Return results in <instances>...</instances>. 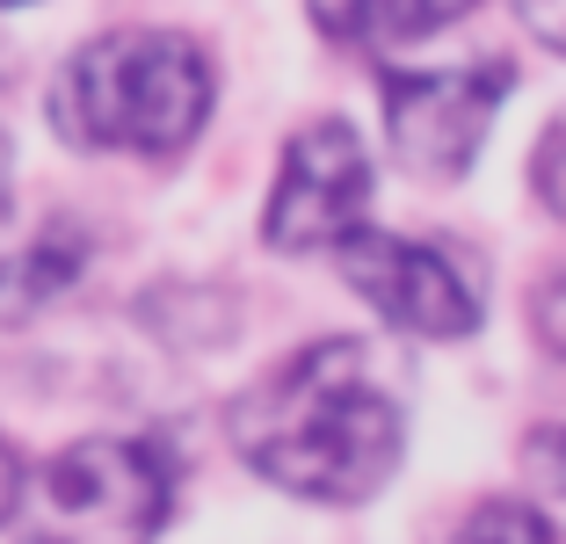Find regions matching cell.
Listing matches in <instances>:
<instances>
[{"instance_id": "1", "label": "cell", "mask_w": 566, "mask_h": 544, "mask_svg": "<svg viewBox=\"0 0 566 544\" xmlns=\"http://www.w3.org/2000/svg\"><path fill=\"white\" fill-rule=\"evenodd\" d=\"M226 429L269 487L298 501H334V509L378 494L407 443V421L370 370L364 342H342V334L298 348L262 385H248Z\"/></svg>"}, {"instance_id": "2", "label": "cell", "mask_w": 566, "mask_h": 544, "mask_svg": "<svg viewBox=\"0 0 566 544\" xmlns=\"http://www.w3.org/2000/svg\"><path fill=\"white\" fill-rule=\"evenodd\" d=\"M211 116V66L175 30H117L81 44L51 81V124L87 153L175 160Z\"/></svg>"}, {"instance_id": "3", "label": "cell", "mask_w": 566, "mask_h": 544, "mask_svg": "<svg viewBox=\"0 0 566 544\" xmlns=\"http://www.w3.org/2000/svg\"><path fill=\"white\" fill-rule=\"evenodd\" d=\"M175 501V464L132 436H81L36 472L22 544H153Z\"/></svg>"}, {"instance_id": "4", "label": "cell", "mask_w": 566, "mask_h": 544, "mask_svg": "<svg viewBox=\"0 0 566 544\" xmlns=\"http://www.w3.org/2000/svg\"><path fill=\"white\" fill-rule=\"evenodd\" d=\"M342 276L364 291L370 313L421 342H465L480 327V276L458 248L421 232H364L342 240Z\"/></svg>"}, {"instance_id": "5", "label": "cell", "mask_w": 566, "mask_h": 544, "mask_svg": "<svg viewBox=\"0 0 566 544\" xmlns=\"http://www.w3.org/2000/svg\"><path fill=\"white\" fill-rule=\"evenodd\" d=\"M509 87H516L509 59L436 66V73H385V138H392V153L421 181H450L472 167V153H480Z\"/></svg>"}, {"instance_id": "6", "label": "cell", "mask_w": 566, "mask_h": 544, "mask_svg": "<svg viewBox=\"0 0 566 544\" xmlns=\"http://www.w3.org/2000/svg\"><path fill=\"white\" fill-rule=\"evenodd\" d=\"M370 211V153L349 124H305L283 153V175L269 189V248L313 254V248H342Z\"/></svg>"}, {"instance_id": "7", "label": "cell", "mask_w": 566, "mask_h": 544, "mask_svg": "<svg viewBox=\"0 0 566 544\" xmlns=\"http://www.w3.org/2000/svg\"><path fill=\"white\" fill-rule=\"evenodd\" d=\"M87 269V232L81 226H44L30 248L0 254V327H22L51 305V297H66Z\"/></svg>"}, {"instance_id": "8", "label": "cell", "mask_w": 566, "mask_h": 544, "mask_svg": "<svg viewBox=\"0 0 566 544\" xmlns=\"http://www.w3.org/2000/svg\"><path fill=\"white\" fill-rule=\"evenodd\" d=\"M458 15H472V0H313V22L334 44H356V51L421 44V36L450 30Z\"/></svg>"}, {"instance_id": "9", "label": "cell", "mask_w": 566, "mask_h": 544, "mask_svg": "<svg viewBox=\"0 0 566 544\" xmlns=\"http://www.w3.org/2000/svg\"><path fill=\"white\" fill-rule=\"evenodd\" d=\"M450 544H559V537H552V523L537 509H523V501H480L465 523L450 530Z\"/></svg>"}, {"instance_id": "10", "label": "cell", "mask_w": 566, "mask_h": 544, "mask_svg": "<svg viewBox=\"0 0 566 544\" xmlns=\"http://www.w3.org/2000/svg\"><path fill=\"white\" fill-rule=\"evenodd\" d=\"M516 15H523V30L537 36L545 51H559L566 44V22H559V0H516Z\"/></svg>"}, {"instance_id": "11", "label": "cell", "mask_w": 566, "mask_h": 544, "mask_svg": "<svg viewBox=\"0 0 566 544\" xmlns=\"http://www.w3.org/2000/svg\"><path fill=\"white\" fill-rule=\"evenodd\" d=\"M537 197H545V211H559V124H545V138H537Z\"/></svg>"}, {"instance_id": "12", "label": "cell", "mask_w": 566, "mask_h": 544, "mask_svg": "<svg viewBox=\"0 0 566 544\" xmlns=\"http://www.w3.org/2000/svg\"><path fill=\"white\" fill-rule=\"evenodd\" d=\"M15 501H22V464H15V450L0 443V523L15 515Z\"/></svg>"}, {"instance_id": "13", "label": "cell", "mask_w": 566, "mask_h": 544, "mask_svg": "<svg viewBox=\"0 0 566 544\" xmlns=\"http://www.w3.org/2000/svg\"><path fill=\"white\" fill-rule=\"evenodd\" d=\"M0 8H30V0H0Z\"/></svg>"}]
</instances>
